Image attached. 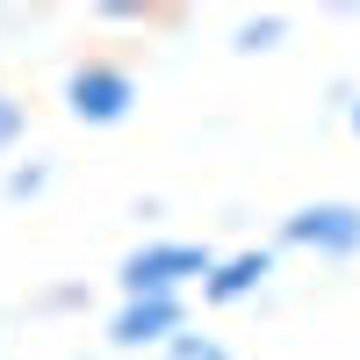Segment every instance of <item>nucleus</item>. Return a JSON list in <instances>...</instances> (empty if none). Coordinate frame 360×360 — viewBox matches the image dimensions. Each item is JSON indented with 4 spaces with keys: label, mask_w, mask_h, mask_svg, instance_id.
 <instances>
[{
    "label": "nucleus",
    "mask_w": 360,
    "mask_h": 360,
    "mask_svg": "<svg viewBox=\"0 0 360 360\" xmlns=\"http://www.w3.org/2000/svg\"><path fill=\"white\" fill-rule=\"evenodd\" d=\"M266 274H274V252H266V245L224 252V259H217V274L202 281V303H209V310H231V303H245V295H259Z\"/></svg>",
    "instance_id": "obj_5"
},
{
    "label": "nucleus",
    "mask_w": 360,
    "mask_h": 360,
    "mask_svg": "<svg viewBox=\"0 0 360 360\" xmlns=\"http://www.w3.org/2000/svg\"><path fill=\"white\" fill-rule=\"evenodd\" d=\"M346 123H353V137H360V94H346Z\"/></svg>",
    "instance_id": "obj_10"
},
{
    "label": "nucleus",
    "mask_w": 360,
    "mask_h": 360,
    "mask_svg": "<svg viewBox=\"0 0 360 360\" xmlns=\"http://www.w3.org/2000/svg\"><path fill=\"white\" fill-rule=\"evenodd\" d=\"M180 332H188V295H123V310L108 317V346L115 353L173 346Z\"/></svg>",
    "instance_id": "obj_4"
},
{
    "label": "nucleus",
    "mask_w": 360,
    "mask_h": 360,
    "mask_svg": "<svg viewBox=\"0 0 360 360\" xmlns=\"http://www.w3.org/2000/svg\"><path fill=\"white\" fill-rule=\"evenodd\" d=\"M44 188H51V166H44V159H29V166H15V173H8V195H15V202L44 195Z\"/></svg>",
    "instance_id": "obj_9"
},
{
    "label": "nucleus",
    "mask_w": 360,
    "mask_h": 360,
    "mask_svg": "<svg viewBox=\"0 0 360 360\" xmlns=\"http://www.w3.org/2000/svg\"><path fill=\"white\" fill-rule=\"evenodd\" d=\"M159 360H231V346H224L217 332H195V324H188L173 346H159Z\"/></svg>",
    "instance_id": "obj_6"
},
{
    "label": "nucleus",
    "mask_w": 360,
    "mask_h": 360,
    "mask_svg": "<svg viewBox=\"0 0 360 360\" xmlns=\"http://www.w3.org/2000/svg\"><path fill=\"white\" fill-rule=\"evenodd\" d=\"M22 130H29V108L8 94V86H0V159H8L15 144H22Z\"/></svg>",
    "instance_id": "obj_8"
},
{
    "label": "nucleus",
    "mask_w": 360,
    "mask_h": 360,
    "mask_svg": "<svg viewBox=\"0 0 360 360\" xmlns=\"http://www.w3.org/2000/svg\"><path fill=\"white\" fill-rule=\"evenodd\" d=\"M288 37V15H245L238 22V51H274Z\"/></svg>",
    "instance_id": "obj_7"
},
{
    "label": "nucleus",
    "mask_w": 360,
    "mask_h": 360,
    "mask_svg": "<svg viewBox=\"0 0 360 360\" xmlns=\"http://www.w3.org/2000/svg\"><path fill=\"white\" fill-rule=\"evenodd\" d=\"M281 245L288 252H317V259H353L360 252V202H303V209H288Z\"/></svg>",
    "instance_id": "obj_3"
},
{
    "label": "nucleus",
    "mask_w": 360,
    "mask_h": 360,
    "mask_svg": "<svg viewBox=\"0 0 360 360\" xmlns=\"http://www.w3.org/2000/svg\"><path fill=\"white\" fill-rule=\"evenodd\" d=\"M217 274V252L195 245V238H144V245L123 252L115 266V288L123 295H188Z\"/></svg>",
    "instance_id": "obj_1"
},
{
    "label": "nucleus",
    "mask_w": 360,
    "mask_h": 360,
    "mask_svg": "<svg viewBox=\"0 0 360 360\" xmlns=\"http://www.w3.org/2000/svg\"><path fill=\"white\" fill-rule=\"evenodd\" d=\"M130 108H137V72L130 65H115V58H79L65 72V115L72 123L115 130V123H130Z\"/></svg>",
    "instance_id": "obj_2"
}]
</instances>
